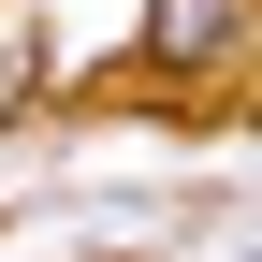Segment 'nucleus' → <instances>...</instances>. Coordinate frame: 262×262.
Listing matches in <instances>:
<instances>
[{
	"mask_svg": "<svg viewBox=\"0 0 262 262\" xmlns=\"http://www.w3.org/2000/svg\"><path fill=\"white\" fill-rule=\"evenodd\" d=\"M0 117H29V58H0Z\"/></svg>",
	"mask_w": 262,
	"mask_h": 262,
	"instance_id": "nucleus-2",
	"label": "nucleus"
},
{
	"mask_svg": "<svg viewBox=\"0 0 262 262\" xmlns=\"http://www.w3.org/2000/svg\"><path fill=\"white\" fill-rule=\"evenodd\" d=\"M248 0H146V73H233Z\"/></svg>",
	"mask_w": 262,
	"mask_h": 262,
	"instance_id": "nucleus-1",
	"label": "nucleus"
}]
</instances>
